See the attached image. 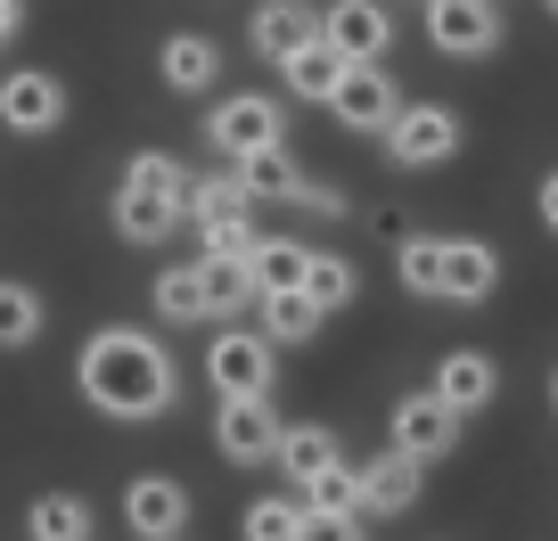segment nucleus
<instances>
[{
    "instance_id": "nucleus-1",
    "label": "nucleus",
    "mask_w": 558,
    "mask_h": 541,
    "mask_svg": "<svg viewBox=\"0 0 558 541\" xmlns=\"http://www.w3.org/2000/svg\"><path fill=\"white\" fill-rule=\"evenodd\" d=\"M74 385H83L90 410H107V419H165L181 402V369L148 329H99L83 345Z\"/></svg>"
},
{
    "instance_id": "nucleus-2",
    "label": "nucleus",
    "mask_w": 558,
    "mask_h": 541,
    "mask_svg": "<svg viewBox=\"0 0 558 541\" xmlns=\"http://www.w3.org/2000/svg\"><path fill=\"white\" fill-rule=\"evenodd\" d=\"M460 140H469V123H460L452 107L418 99V107H402V115L386 123V164H402V173H427V164H452Z\"/></svg>"
},
{
    "instance_id": "nucleus-3",
    "label": "nucleus",
    "mask_w": 558,
    "mask_h": 541,
    "mask_svg": "<svg viewBox=\"0 0 558 541\" xmlns=\"http://www.w3.org/2000/svg\"><path fill=\"white\" fill-rule=\"evenodd\" d=\"M206 140L222 148L230 164H239V157H255V148H279V140H288V107H279V99H263V90H230V99L214 107Z\"/></svg>"
},
{
    "instance_id": "nucleus-4",
    "label": "nucleus",
    "mask_w": 558,
    "mask_h": 541,
    "mask_svg": "<svg viewBox=\"0 0 558 541\" xmlns=\"http://www.w3.org/2000/svg\"><path fill=\"white\" fill-rule=\"evenodd\" d=\"M279 410H271V394H222V410H214V452L222 459H239V468H263V459L279 452Z\"/></svg>"
},
{
    "instance_id": "nucleus-5",
    "label": "nucleus",
    "mask_w": 558,
    "mask_h": 541,
    "mask_svg": "<svg viewBox=\"0 0 558 541\" xmlns=\"http://www.w3.org/2000/svg\"><path fill=\"white\" fill-rule=\"evenodd\" d=\"M0 123H9V132H25V140L58 132V123H66V83H58V74H41V66L0 74Z\"/></svg>"
},
{
    "instance_id": "nucleus-6",
    "label": "nucleus",
    "mask_w": 558,
    "mask_h": 541,
    "mask_svg": "<svg viewBox=\"0 0 558 541\" xmlns=\"http://www.w3.org/2000/svg\"><path fill=\"white\" fill-rule=\"evenodd\" d=\"M427 41L444 58H493L501 50V9L493 0H427Z\"/></svg>"
},
{
    "instance_id": "nucleus-7",
    "label": "nucleus",
    "mask_w": 558,
    "mask_h": 541,
    "mask_svg": "<svg viewBox=\"0 0 558 541\" xmlns=\"http://www.w3.org/2000/svg\"><path fill=\"white\" fill-rule=\"evenodd\" d=\"M271 336L263 329H222L206 345V385H222V394H271Z\"/></svg>"
},
{
    "instance_id": "nucleus-8",
    "label": "nucleus",
    "mask_w": 558,
    "mask_h": 541,
    "mask_svg": "<svg viewBox=\"0 0 558 541\" xmlns=\"http://www.w3.org/2000/svg\"><path fill=\"white\" fill-rule=\"evenodd\" d=\"M386 443H402L411 459H444L460 443V410L427 385V394H402L395 402V419H386Z\"/></svg>"
},
{
    "instance_id": "nucleus-9",
    "label": "nucleus",
    "mask_w": 558,
    "mask_h": 541,
    "mask_svg": "<svg viewBox=\"0 0 558 541\" xmlns=\"http://www.w3.org/2000/svg\"><path fill=\"white\" fill-rule=\"evenodd\" d=\"M320 34H329L353 66H378V58L395 50V17H386L378 0H329V9H320Z\"/></svg>"
},
{
    "instance_id": "nucleus-10",
    "label": "nucleus",
    "mask_w": 558,
    "mask_h": 541,
    "mask_svg": "<svg viewBox=\"0 0 558 541\" xmlns=\"http://www.w3.org/2000/svg\"><path fill=\"white\" fill-rule=\"evenodd\" d=\"M329 115L345 123V132H378V140H386V123L402 115V99H395V83H386V66H345V83H337Z\"/></svg>"
},
{
    "instance_id": "nucleus-11",
    "label": "nucleus",
    "mask_w": 558,
    "mask_h": 541,
    "mask_svg": "<svg viewBox=\"0 0 558 541\" xmlns=\"http://www.w3.org/2000/svg\"><path fill=\"white\" fill-rule=\"evenodd\" d=\"M181 517H190V492H181L173 476H132V484H123V525H132L140 541H173Z\"/></svg>"
},
{
    "instance_id": "nucleus-12",
    "label": "nucleus",
    "mask_w": 558,
    "mask_h": 541,
    "mask_svg": "<svg viewBox=\"0 0 558 541\" xmlns=\"http://www.w3.org/2000/svg\"><path fill=\"white\" fill-rule=\"evenodd\" d=\"M418 476H427V459H411L402 443H386L378 459H362V501H369V517H402V508L418 501Z\"/></svg>"
},
{
    "instance_id": "nucleus-13",
    "label": "nucleus",
    "mask_w": 558,
    "mask_h": 541,
    "mask_svg": "<svg viewBox=\"0 0 558 541\" xmlns=\"http://www.w3.org/2000/svg\"><path fill=\"white\" fill-rule=\"evenodd\" d=\"M313 34H320V9H304V0H271V9H255V25H246L255 58H271V66H288Z\"/></svg>"
},
{
    "instance_id": "nucleus-14",
    "label": "nucleus",
    "mask_w": 558,
    "mask_h": 541,
    "mask_svg": "<svg viewBox=\"0 0 558 541\" xmlns=\"http://www.w3.org/2000/svg\"><path fill=\"white\" fill-rule=\"evenodd\" d=\"M501 287V255L485 238H444V304H485Z\"/></svg>"
},
{
    "instance_id": "nucleus-15",
    "label": "nucleus",
    "mask_w": 558,
    "mask_h": 541,
    "mask_svg": "<svg viewBox=\"0 0 558 541\" xmlns=\"http://www.w3.org/2000/svg\"><path fill=\"white\" fill-rule=\"evenodd\" d=\"M436 394L452 402L460 419H476V410L501 394V369H493V353H444V361H436Z\"/></svg>"
},
{
    "instance_id": "nucleus-16",
    "label": "nucleus",
    "mask_w": 558,
    "mask_h": 541,
    "mask_svg": "<svg viewBox=\"0 0 558 541\" xmlns=\"http://www.w3.org/2000/svg\"><path fill=\"white\" fill-rule=\"evenodd\" d=\"M345 66H353V58H345V50H337V41H329V34H313V41H304V50H296V58H288V66H279V83L296 90V99H313V107H329V99H337V83H345Z\"/></svg>"
},
{
    "instance_id": "nucleus-17",
    "label": "nucleus",
    "mask_w": 558,
    "mask_h": 541,
    "mask_svg": "<svg viewBox=\"0 0 558 541\" xmlns=\"http://www.w3.org/2000/svg\"><path fill=\"white\" fill-rule=\"evenodd\" d=\"M157 74H165V90L197 99V90H214V83H222V50H214L206 34H173V41L157 50Z\"/></svg>"
},
{
    "instance_id": "nucleus-18",
    "label": "nucleus",
    "mask_w": 558,
    "mask_h": 541,
    "mask_svg": "<svg viewBox=\"0 0 558 541\" xmlns=\"http://www.w3.org/2000/svg\"><path fill=\"white\" fill-rule=\"evenodd\" d=\"M190 222V213H181V197H148V189H116V230L132 246H165L173 238V230Z\"/></svg>"
},
{
    "instance_id": "nucleus-19",
    "label": "nucleus",
    "mask_w": 558,
    "mask_h": 541,
    "mask_svg": "<svg viewBox=\"0 0 558 541\" xmlns=\"http://www.w3.org/2000/svg\"><path fill=\"white\" fill-rule=\"evenodd\" d=\"M157 320H173V329H197V320H214V296H206V271H197V262H173V271H157Z\"/></svg>"
},
{
    "instance_id": "nucleus-20",
    "label": "nucleus",
    "mask_w": 558,
    "mask_h": 541,
    "mask_svg": "<svg viewBox=\"0 0 558 541\" xmlns=\"http://www.w3.org/2000/svg\"><path fill=\"white\" fill-rule=\"evenodd\" d=\"M304 525H313L304 492H263V501H246L239 533H246V541H304Z\"/></svg>"
},
{
    "instance_id": "nucleus-21",
    "label": "nucleus",
    "mask_w": 558,
    "mask_h": 541,
    "mask_svg": "<svg viewBox=\"0 0 558 541\" xmlns=\"http://www.w3.org/2000/svg\"><path fill=\"white\" fill-rule=\"evenodd\" d=\"M255 312H263V336H271V345H313L320 320H329L313 296H304V287H288V296H263Z\"/></svg>"
},
{
    "instance_id": "nucleus-22",
    "label": "nucleus",
    "mask_w": 558,
    "mask_h": 541,
    "mask_svg": "<svg viewBox=\"0 0 558 541\" xmlns=\"http://www.w3.org/2000/svg\"><path fill=\"white\" fill-rule=\"evenodd\" d=\"M271 459H279L288 476H296V484H313V476L329 468V459H345V452H337V435H329L320 419H296L288 435H279V452H271Z\"/></svg>"
},
{
    "instance_id": "nucleus-23",
    "label": "nucleus",
    "mask_w": 558,
    "mask_h": 541,
    "mask_svg": "<svg viewBox=\"0 0 558 541\" xmlns=\"http://www.w3.org/2000/svg\"><path fill=\"white\" fill-rule=\"evenodd\" d=\"M296 492H304V508H320V517H369L362 468H353V459H329V468H320L313 484H296Z\"/></svg>"
},
{
    "instance_id": "nucleus-24",
    "label": "nucleus",
    "mask_w": 558,
    "mask_h": 541,
    "mask_svg": "<svg viewBox=\"0 0 558 541\" xmlns=\"http://www.w3.org/2000/svg\"><path fill=\"white\" fill-rule=\"evenodd\" d=\"M246 262H255L263 296H288V287H304V280H313V246H304V238H263Z\"/></svg>"
},
{
    "instance_id": "nucleus-25",
    "label": "nucleus",
    "mask_w": 558,
    "mask_h": 541,
    "mask_svg": "<svg viewBox=\"0 0 558 541\" xmlns=\"http://www.w3.org/2000/svg\"><path fill=\"white\" fill-rule=\"evenodd\" d=\"M197 271H206V296H214V320H239L263 304V280H255V262H206L197 255Z\"/></svg>"
},
{
    "instance_id": "nucleus-26",
    "label": "nucleus",
    "mask_w": 558,
    "mask_h": 541,
    "mask_svg": "<svg viewBox=\"0 0 558 541\" xmlns=\"http://www.w3.org/2000/svg\"><path fill=\"white\" fill-rule=\"evenodd\" d=\"M395 280L411 287V296H444V238L436 230H411V238L395 246Z\"/></svg>"
},
{
    "instance_id": "nucleus-27",
    "label": "nucleus",
    "mask_w": 558,
    "mask_h": 541,
    "mask_svg": "<svg viewBox=\"0 0 558 541\" xmlns=\"http://www.w3.org/2000/svg\"><path fill=\"white\" fill-rule=\"evenodd\" d=\"M239 181H246V197H296V189H304V164L288 157V140H279V148L239 157Z\"/></svg>"
},
{
    "instance_id": "nucleus-28",
    "label": "nucleus",
    "mask_w": 558,
    "mask_h": 541,
    "mask_svg": "<svg viewBox=\"0 0 558 541\" xmlns=\"http://www.w3.org/2000/svg\"><path fill=\"white\" fill-rule=\"evenodd\" d=\"M255 246H263V230H255V213H214V222H197V255H206V262H246V255H255Z\"/></svg>"
},
{
    "instance_id": "nucleus-29",
    "label": "nucleus",
    "mask_w": 558,
    "mask_h": 541,
    "mask_svg": "<svg viewBox=\"0 0 558 541\" xmlns=\"http://www.w3.org/2000/svg\"><path fill=\"white\" fill-rule=\"evenodd\" d=\"M239 206H255L239 173H190V189H181V213H190V222H214V213H239Z\"/></svg>"
},
{
    "instance_id": "nucleus-30",
    "label": "nucleus",
    "mask_w": 558,
    "mask_h": 541,
    "mask_svg": "<svg viewBox=\"0 0 558 541\" xmlns=\"http://www.w3.org/2000/svg\"><path fill=\"white\" fill-rule=\"evenodd\" d=\"M25 525H34V541H90V508H83V492H41Z\"/></svg>"
},
{
    "instance_id": "nucleus-31",
    "label": "nucleus",
    "mask_w": 558,
    "mask_h": 541,
    "mask_svg": "<svg viewBox=\"0 0 558 541\" xmlns=\"http://www.w3.org/2000/svg\"><path fill=\"white\" fill-rule=\"evenodd\" d=\"M41 320H50V312H41V296H34V287L0 280V353H25V345L41 336Z\"/></svg>"
},
{
    "instance_id": "nucleus-32",
    "label": "nucleus",
    "mask_w": 558,
    "mask_h": 541,
    "mask_svg": "<svg viewBox=\"0 0 558 541\" xmlns=\"http://www.w3.org/2000/svg\"><path fill=\"white\" fill-rule=\"evenodd\" d=\"M304 296H313L320 312H345V304L362 296V271H353L345 255H313V280H304Z\"/></svg>"
},
{
    "instance_id": "nucleus-33",
    "label": "nucleus",
    "mask_w": 558,
    "mask_h": 541,
    "mask_svg": "<svg viewBox=\"0 0 558 541\" xmlns=\"http://www.w3.org/2000/svg\"><path fill=\"white\" fill-rule=\"evenodd\" d=\"M123 189H148V197H181V189H190V173H181V157H165V148H140V157L123 164Z\"/></svg>"
},
{
    "instance_id": "nucleus-34",
    "label": "nucleus",
    "mask_w": 558,
    "mask_h": 541,
    "mask_svg": "<svg viewBox=\"0 0 558 541\" xmlns=\"http://www.w3.org/2000/svg\"><path fill=\"white\" fill-rule=\"evenodd\" d=\"M296 206H304V213H320V222H337V213H345V189H337V181H313V173H304Z\"/></svg>"
},
{
    "instance_id": "nucleus-35",
    "label": "nucleus",
    "mask_w": 558,
    "mask_h": 541,
    "mask_svg": "<svg viewBox=\"0 0 558 541\" xmlns=\"http://www.w3.org/2000/svg\"><path fill=\"white\" fill-rule=\"evenodd\" d=\"M304 541H362V517H320V508H313V525H304Z\"/></svg>"
},
{
    "instance_id": "nucleus-36",
    "label": "nucleus",
    "mask_w": 558,
    "mask_h": 541,
    "mask_svg": "<svg viewBox=\"0 0 558 541\" xmlns=\"http://www.w3.org/2000/svg\"><path fill=\"white\" fill-rule=\"evenodd\" d=\"M534 206H542V230H550V238H558V164H550V173H542V189H534Z\"/></svg>"
},
{
    "instance_id": "nucleus-37",
    "label": "nucleus",
    "mask_w": 558,
    "mask_h": 541,
    "mask_svg": "<svg viewBox=\"0 0 558 541\" xmlns=\"http://www.w3.org/2000/svg\"><path fill=\"white\" fill-rule=\"evenodd\" d=\"M17 25H25V0H0V41L17 34Z\"/></svg>"
},
{
    "instance_id": "nucleus-38",
    "label": "nucleus",
    "mask_w": 558,
    "mask_h": 541,
    "mask_svg": "<svg viewBox=\"0 0 558 541\" xmlns=\"http://www.w3.org/2000/svg\"><path fill=\"white\" fill-rule=\"evenodd\" d=\"M550 410H558V369H550Z\"/></svg>"
},
{
    "instance_id": "nucleus-39",
    "label": "nucleus",
    "mask_w": 558,
    "mask_h": 541,
    "mask_svg": "<svg viewBox=\"0 0 558 541\" xmlns=\"http://www.w3.org/2000/svg\"><path fill=\"white\" fill-rule=\"evenodd\" d=\"M550 17H558V0H550Z\"/></svg>"
},
{
    "instance_id": "nucleus-40",
    "label": "nucleus",
    "mask_w": 558,
    "mask_h": 541,
    "mask_svg": "<svg viewBox=\"0 0 558 541\" xmlns=\"http://www.w3.org/2000/svg\"><path fill=\"white\" fill-rule=\"evenodd\" d=\"M173 541H181V533H173Z\"/></svg>"
}]
</instances>
